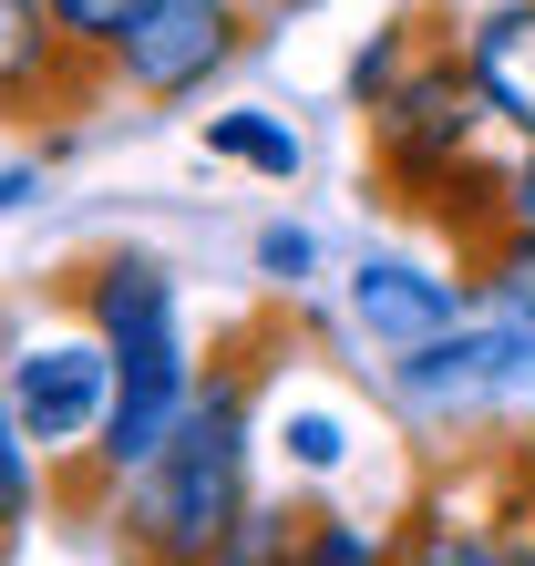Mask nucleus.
Listing matches in <instances>:
<instances>
[{
	"mask_svg": "<svg viewBox=\"0 0 535 566\" xmlns=\"http://www.w3.org/2000/svg\"><path fill=\"white\" fill-rule=\"evenodd\" d=\"M350 310H360V329H371L381 350H412V340H432V329L463 319V289L453 279H422V269H360L350 279Z\"/></svg>",
	"mask_w": 535,
	"mask_h": 566,
	"instance_id": "obj_8",
	"label": "nucleus"
},
{
	"mask_svg": "<svg viewBox=\"0 0 535 566\" xmlns=\"http://www.w3.org/2000/svg\"><path fill=\"white\" fill-rule=\"evenodd\" d=\"M0 391H11V422H21V443L42 463L83 453L104 432V412H114V350H104V329L93 340H21L0 360Z\"/></svg>",
	"mask_w": 535,
	"mask_h": 566,
	"instance_id": "obj_4",
	"label": "nucleus"
},
{
	"mask_svg": "<svg viewBox=\"0 0 535 566\" xmlns=\"http://www.w3.org/2000/svg\"><path fill=\"white\" fill-rule=\"evenodd\" d=\"M73 298L93 310L114 350V412L93 432V474H134L165 432H176L186 391H196V350H186V319H176V279L155 269V258H93L73 279Z\"/></svg>",
	"mask_w": 535,
	"mask_h": 566,
	"instance_id": "obj_2",
	"label": "nucleus"
},
{
	"mask_svg": "<svg viewBox=\"0 0 535 566\" xmlns=\"http://www.w3.org/2000/svg\"><path fill=\"white\" fill-rule=\"evenodd\" d=\"M207 155H227V165H258V176H298V135L289 124H258V114H217L207 124Z\"/></svg>",
	"mask_w": 535,
	"mask_h": 566,
	"instance_id": "obj_9",
	"label": "nucleus"
},
{
	"mask_svg": "<svg viewBox=\"0 0 535 566\" xmlns=\"http://www.w3.org/2000/svg\"><path fill=\"white\" fill-rule=\"evenodd\" d=\"M248 391L258 360L227 350L207 381L186 391L176 432L134 463V505H124V546L145 556H217L248 515Z\"/></svg>",
	"mask_w": 535,
	"mask_h": 566,
	"instance_id": "obj_1",
	"label": "nucleus"
},
{
	"mask_svg": "<svg viewBox=\"0 0 535 566\" xmlns=\"http://www.w3.org/2000/svg\"><path fill=\"white\" fill-rule=\"evenodd\" d=\"M227 52H238L227 0H145V11H134V31L114 42V83L155 93V104H176V93H196Z\"/></svg>",
	"mask_w": 535,
	"mask_h": 566,
	"instance_id": "obj_5",
	"label": "nucleus"
},
{
	"mask_svg": "<svg viewBox=\"0 0 535 566\" xmlns=\"http://www.w3.org/2000/svg\"><path fill=\"white\" fill-rule=\"evenodd\" d=\"M104 73L114 62L73 52L42 0H0V104H83Z\"/></svg>",
	"mask_w": 535,
	"mask_h": 566,
	"instance_id": "obj_6",
	"label": "nucleus"
},
{
	"mask_svg": "<svg viewBox=\"0 0 535 566\" xmlns=\"http://www.w3.org/2000/svg\"><path fill=\"white\" fill-rule=\"evenodd\" d=\"M505 227H525V238H535V145H525V165L505 176Z\"/></svg>",
	"mask_w": 535,
	"mask_h": 566,
	"instance_id": "obj_12",
	"label": "nucleus"
},
{
	"mask_svg": "<svg viewBox=\"0 0 535 566\" xmlns=\"http://www.w3.org/2000/svg\"><path fill=\"white\" fill-rule=\"evenodd\" d=\"M11 196H31V176H0V207H11Z\"/></svg>",
	"mask_w": 535,
	"mask_h": 566,
	"instance_id": "obj_13",
	"label": "nucleus"
},
{
	"mask_svg": "<svg viewBox=\"0 0 535 566\" xmlns=\"http://www.w3.org/2000/svg\"><path fill=\"white\" fill-rule=\"evenodd\" d=\"M21 515H31V443L11 422V391H0V546L21 536Z\"/></svg>",
	"mask_w": 535,
	"mask_h": 566,
	"instance_id": "obj_11",
	"label": "nucleus"
},
{
	"mask_svg": "<svg viewBox=\"0 0 535 566\" xmlns=\"http://www.w3.org/2000/svg\"><path fill=\"white\" fill-rule=\"evenodd\" d=\"M463 62H474L484 83V114L515 124V135L535 145V0H505V11L474 21V42H463Z\"/></svg>",
	"mask_w": 535,
	"mask_h": 566,
	"instance_id": "obj_7",
	"label": "nucleus"
},
{
	"mask_svg": "<svg viewBox=\"0 0 535 566\" xmlns=\"http://www.w3.org/2000/svg\"><path fill=\"white\" fill-rule=\"evenodd\" d=\"M42 11L62 21V42H73V52H93V62H114V42L134 31V11H145V0H42Z\"/></svg>",
	"mask_w": 535,
	"mask_h": 566,
	"instance_id": "obj_10",
	"label": "nucleus"
},
{
	"mask_svg": "<svg viewBox=\"0 0 535 566\" xmlns=\"http://www.w3.org/2000/svg\"><path fill=\"white\" fill-rule=\"evenodd\" d=\"M360 124H371V165L391 196H453V176L474 165V135H484V83L412 11L360 62Z\"/></svg>",
	"mask_w": 535,
	"mask_h": 566,
	"instance_id": "obj_3",
	"label": "nucleus"
}]
</instances>
